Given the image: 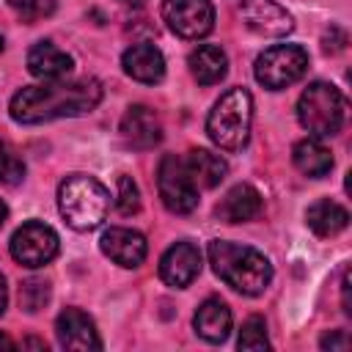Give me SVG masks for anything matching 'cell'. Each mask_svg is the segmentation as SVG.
Returning <instances> with one entry per match:
<instances>
[{"label": "cell", "mask_w": 352, "mask_h": 352, "mask_svg": "<svg viewBox=\"0 0 352 352\" xmlns=\"http://www.w3.org/2000/svg\"><path fill=\"white\" fill-rule=\"evenodd\" d=\"M0 52H3V36H0Z\"/></svg>", "instance_id": "obj_33"}, {"label": "cell", "mask_w": 352, "mask_h": 352, "mask_svg": "<svg viewBox=\"0 0 352 352\" xmlns=\"http://www.w3.org/2000/svg\"><path fill=\"white\" fill-rule=\"evenodd\" d=\"M8 6L22 22H38L55 11V0H8Z\"/></svg>", "instance_id": "obj_25"}, {"label": "cell", "mask_w": 352, "mask_h": 352, "mask_svg": "<svg viewBox=\"0 0 352 352\" xmlns=\"http://www.w3.org/2000/svg\"><path fill=\"white\" fill-rule=\"evenodd\" d=\"M6 302H8V289H6V278L0 275V314L6 311Z\"/></svg>", "instance_id": "obj_29"}, {"label": "cell", "mask_w": 352, "mask_h": 352, "mask_svg": "<svg viewBox=\"0 0 352 352\" xmlns=\"http://www.w3.org/2000/svg\"><path fill=\"white\" fill-rule=\"evenodd\" d=\"M28 69L38 80H63L74 69V60L52 41H38L28 52Z\"/></svg>", "instance_id": "obj_16"}, {"label": "cell", "mask_w": 352, "mask_h": 352, "mask_svg": "<svg viewBox=\"0 0 352 352\" xmlns=\"http://www.w3.org/2000/svg\"><path fill=\"white\" fill-rule=\"evenodd\" d=\"M292 160H294L297 170L305 173V176H311V179H322V176H327V173L333 170V154H330V148H327L322 140H316V138L300 140V143L292 148Z\"/></svg>", "instance_id": "obj_20"}, {"label": "cell", "mask_w": 352, "mask_h": 352, "mask_svg": "<svg viewBox=\"0 0 352 352\" xmlns=\"http://www.w3.org/2000/svg\"><path fill=\"white\" fill-rule=\"evenodd\" d=\"M165 25L182 38H204L214 28L212 0H162Z\"/></svg>", "instance_id": "obj_9"}, {"label": "cell", "mask_w": 352, "mask_h": 352, "mask_svg": "<svg viewBox=\"0 0 352 352\" xmlns=\"http://www.w3.org/2000/svg\"><path fill=\"white\" fill-rule=\"evenodd\" d=\"M121 66H124V72H126L132 80H138V82L154 85V82H160V80L165 77V58H162V52H160L154 44H148V41H138V44H132L129 50H124Z\"/></svg>", "instance_id": "obj_15"}, {"label": "cell", "mask_w": 352, "mask_h": 352, "mask_svg": "<svg viewBox=\"0 0 352 352\" xmlns=\"http://www.w3.org/2000/svg\"><path fill=\"white\" fill-rule=\"evenodd\" d=\"M198 272H201V250L187 239L170 245L160 258V278L173 289L190 286L198 278Z\"/></svg>", "instance_id": "obj_10"}, {"label": "cell", "mask_w": 352, "mask_h": 352, "mask_svg": "<svg viewBox=\"0 0 352 352\" xmlns=\"http://www.w3.org/2000/svg\"><path fill=\"white\" fill-rule=\"evenodd\" d=\"M305 223L316 236H336L349 226V212L336 201H316L305 212Z\"/></svg>", "instance_id": "obj_21"}, {"label": "cell", "mask_w": 352, "mask_h": 352, "mask_svg": "<svg viewBox=\"0 0 352 352\" xmlns=\"http://www.w3.org/2000/svg\"><path fill=\"white\" fill-rule=\"evenodd\" d=\"M239 11H242L248 28L261 36H286L294 28L292 14L275 0H242Z\"/></svg>", "instance_id": "obj_13"}, {"label": "cell", "mask_w": 352, "mask_h": 352, "mask_svg": "<svg viewBox=\"0 0 352 352\" xmlns=\"http://www.w3.org/2000/svg\"><path fill=\"white\" fill-rule=\"evenodd\" d=\"M305 72H308V52L300 44H275L264 50L253 66L256 80L270 91H280L297 82Z\"/></svg>", "instance_id": "obj_6"}, {"label": "cell", "mask_w": 352, "mask_h": 352, "mask_svg": "<svg viewBox=\"0 0 352 352\" xmlns=\"http://www.w3.org/2000/svg\"><path fill=\"white\" fill-rule=\"evenodd\" d=\"M99 248L102 253L116 261L118 267H140L146 253H148V245H146V236L140 231H132V228H121V226H113L102 234L99 239Z\"/></svg>", "instance_id": "obj_12"}, {"label": "cell", "mask_w": 352, "mask_h": 352, "mask_svg": "<svg viewBox=\"0 0 352 352\" xmlns=\"http://www.w3.org/2000/svg\"><path fill=\"white\" fill-rule=\"evenodd\" d=\"M184 162H187L192 179H195V184L198 187H206V190L217 187L226 179V173H228V162L220 154L209 151V148H192Z\"/></svg>", "instance_id": "obj_22"}, {"label": "cell", "mask_w": 352, "mask_h": 352, "mask_svg": "<svg viewBox=\"0 0 352 352\" xmlns=\"http://www.w3.org/2000/svg\"><path fill=\"white\" fill-rule=\"evenodd\" d=\"M6 220H8V206L0 201V228H3V223H6Z\"/></svg>", "instance_id": "obj_30"}, {"label": "cell", "mask_w": 352, "mask_h": 352, "mask_svg": "<svg viewBox=\"0 0 352 352\" xmlns=\"http://www.w3.org/2000/svg\"><path fill=\"white\" fill-rule=\"evenodd\" d=\"M250 121H253V96L245 88H231L214 102L206 118L209 140L226 151H236L250 138Z\"/></svg>", "instance_id": "obj_4"}, {"label": "cell", "mask_w": 352, "mask_h": 352, "mask_svg": "<svg viewBox=\"0 0 352 352\" xmlns=\"http://www.w3.org/2000/svg\"><path fill=\"white\" fill-rule=\"evenodd\" d=\"M322 346L324 349H346L349 346V336L344 330H336V333H330V336L322 338Z\"/></svg>", "instance_id": "obj_28"}, {"label": "cell", "mask_w": 352, "mask_h": 352, "mask_svg": "<svg viewBox=\"0 0 352 352\" xmlns=\"http://www.w3.org/2000/svg\"><path fill=\"white\" fill-rule=\"evenodd\" d=\"M121 3H126V6H135V8H138V6H143L146 0H121Z\"/></svg>", "instance_id": "obj_32"}, {"label": "cell", "mask_w": 352, "mask_h": 352, "mask_svg": "<svg viewBox=\"0 0 352 352\" xmlns=\"http://www.w3.org/2000/svg\"><path fill=\"white\" fill-rule=\"evenodd\" d=\"M346 102L341 91L330 82H311L297 102V118L302 129H308L314 138H330L344 126Z\"/></svg>", "instance_id": "obj_5"}, {"label": "cell", "mask_w": 352, "mask_h": 352, "mask_svg": "<svg viewBox=\"0 0 352 352\" xmlns=\"http://www.w3.org/2000/svg\"><path fill=\"white\" fill-rule=\"evenodd\" d=\"M157 190L168 212L190 214L198 206V184L187 168V162L176 154H165L157 168Z\"/></svg>", "instance_id": "obj_7"}, {"label": "cell", "mask_w": 352, "mask_h": 352, "mask_svg": "<svg viewBox=\"0 0 352 352\" xmlns=\"http://www.w3.org/2000/svg\"><path fill=\"white\" fill-rule=\"evenodd\" d=\"M261 212V195L250 184H234L217 204V217L226 223H248Z\"/></svg>", "instance_id": "obj_18"}, {"label": "cell", "mask_w": 352, "mask_h": 352, "mask_svg": "<svg viewBox=\"0 0 352 352\" xmlns=\"http://www.w3.org/2000/svg\"><path fill=\"white\" fill-rule=\"evenodd\" d=\"M0 346H6V349H11V346H14V341H11L8 336H3V333H0Z\"/></svg>", "instance_id": "obj_31"}, {"label": "cell", "mask_w": 352, "mask_h": 352, "mask_svg": "<svg viewBox=\"0 0 352 352\" xmlns=\"http://www.w3.org/2000/svg\"><path fill=\"white\" fill-rule=\"evenodd\" d=\"M58 234L38 220H30L25 226H19L11 236V256L14 261H19L22 267H44L58 256Z\"/></svg>", "instance_id": "obj_8"}, {"label": "cell", "mask_w": 352, "mask_h": 352, "mask_svg": "<svg viewBox=\"0 0 352 352\" xmlns=\"http://www.w3.org/2000/svg\"><path fill=\"white\" fill-rule=\"evenodd\" d=\"M55 336L63 349H102V338L96 333L94 319L80 308H66L55 319Z\"/></svg>", "instance_id": "obj_11"}, {"label": "cell", "mask_w": 352, "mask_h": 352, "mask_svg": "<svg viewBox=\"0 0 352 352\" xmlns=\"http://www.w3.org/2000/svg\"><path fill=\"white\" fill-rule=\"evenodd\" d=\"M58 209L69 228L94 231L107 217L110 192L99 179L88 173H72L58 187Z\"/></svg>", "instance_id": "obj_3"}, {"label": "cell", "mask_w": 352, "mask_h": 352, "mask_svg": "<svg viewBox=\"0 0 352 352\" xmlns=\"http://www.w3.org/2000/svg\"><path fill=\"white\" fill-rule=\"evenodd\" d=\"M47 300H50V283H47V280L30 278V280L22 283V289H19V302H22L25 311L36 314L38 308L47 305Z\"/></svg>", "instance_id": "obj_24"}, {"label": "cell", "mask_w": 352, "mask_h": 352, "mask_svg": "<svg viewBox=\"0 0 352 352\" xmlns=\"http://www.w3.org/2000/svg\"><path fill=\"white\" fill-rule=\"evenodd\" d=\"M121 138L132 148H154L162 140L160 116L146 104H132L121 118Z\"/></svg>", "instance_id": "obj_14"}, {"label": "cell", "mask_w": 352, "mask_h": 352, "mask_svg": "<svg viewBox=\"0 0 352 352\" xmlns=\"http://www.w3.org/2000/svg\"><path fill=\"white\" fill-rule=\"evenodd\" d=\"M116 209L121 214H135L140 209V190L129 176H118V192H116Z\"/></svg>", "instance_id": "obj_27"}, {"label": "cell", "mask_w": 352, "mask_h": 352, "mask_svg": "<svg viewBox=\"0 0 352 352\" xmlns=\"http://www.w3.org/2000/svg\"><path fill=\"white\" fill-rule=\"evenodd\" d=\"M206 253L214 275L242 294H261L272 280V264L256 248L212 239Z\"/></svg>", "instance_id": "obj_2"}, {"label": "cell", "mask_w": 352, "mask_h": 352, "mask_svg": "<svg viewBox=\"0 0 352 352\" xmlns=\"http://www.w3.org/2000/svg\"><path fill=\"white\" fill-rule=\"evenodd\" d=\"M187 63H190L192 77H195L201 85H214V82H220V80L226 77V72H228V58H226V52H223L220 47H214V44H201V47H195V50L190 52Z\"/></svg>", "instance_id": "obj_19"}, {"label": "cell", "mask_w": 352, "mask_h": 352, "mask_svg": "<svg viewBox=\"0 0 352 352\" xmlns=\"http://www.w3.org/2000/svg\"><path fill=\"white\" fill-rule=\"evenodd\" d=\"M195 333L209 344H223L231 333V308L220 297H209L195 311Z\"/></svg>", "instance_id": "obj_17"}, {"label": "cell", "mask_w": 352, "mask_h": 352, "mask_svg": "<svg viewBox=\"0 0 352 352\" xmlns=\"http://www.w3.org/2000/svg\"><path fill=\"white\" fill-rule=\"evenodd\" d=\"M239 349H267L270 346V338H267V324L261 316H250L245 319L242 330H239V341H236Z\"/></svg>", "instance_id": "obj_23"}, {"label": "cell", "mask_w": 352, "mask_h": 352, "mask_svg": "<svg viewBox=\"0 0 352 352\" xmlns=\"http://www.w3.org/2000/svg\"><path fill=\"white\" fill-rule=\"evenodd\" d=\"M22 176H25L22 160L16 157V151L6 140H0V182L3 184H16V182H22Z\"/></svg>", "instance_id": "obj_26"}, {"label": "cell", "mask_w": 352, "mask_h": 352, "mask_svg": "<svg viewBox=\"0 0 352 352\" xmlns=\"http://www.w3.org/2000/svg\"><path fill=\"white\" fill-rule=\"evenodd\" d=\"M102 99V85L94 77H82L74 82L44 80L41 85H25L14 94L8 113L19 124H41L63 116L91 113Z\"/></svg>", "instance_id": "obj_1"}]
</instances>
